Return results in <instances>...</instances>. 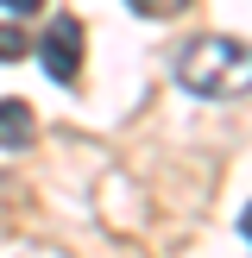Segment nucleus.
I'll return each instance as SVG.
<instances>
[{"label": "nucleus", "instance_id": "f257e3e1", "mask_svg": "<svg viewBox=\"0 0 252 258\" xmlns=\"http://www.w3.org/2000/svg\"><path fill=\"white\" fill-rule=\"evenodd\" d=\"M176 82H183L189 95H202V101L252 95V44L246 38H221V32L189 38L183 57H176Z\"/></svg>", "mask_w": 252, "mask_h": 258}, {"label": "nucleus", "instance_id": "f03ea898", "mask_svg": "<svg viewBox=\"0 0 252 258\" xmlns=\"http://www.w3.org/2000/svg\"><path fill=\"white\" fill-rule=\"evenodd\" d=\"M38 63L50 70V82H76V70H82V25L70 13H57L50 32L38 38Z\"/></svg>", "mask_w": 252, "mask_h": 258}, {"label": "nucleus", "instance_id": "7ed1b4c3", "mask_svg": "<svg viewBox=\"0 0 252 258\" xmlns=\"http://www.w3.org/2000/svg\"><path fill=\"white\" fill-rule=\"evenodd\" d=\"M32 107L25 101H0V151H25L32 145Z\"/></svg>", "mask_w": 252, "mask_h": 258}, {"label": "nucleus", "instance_id": "20e7f679", "mask_svg": "<svg viewBox=\"0 0 252 258\" xmlns=\"http://www.w3.org/2000/svg\"><path fill=\"white\" fill-rule=\"evenodd\" d=\"M133 13H145V19H170V13H183L189 0H126Z\"/></svg>", "mask_w": 252, "mask_h": 258}, {"label": "nucleus", "instance_id": "39448f33", "mask_svg": "<svg viewBox=\"0 0 252 258\" xmlns=\"http://www.w3.org/2000/svg\"><path fill=\"white\" fill-rule=\"evenodd\" d=\"M25 57V32L19 25H0V63H19Z\"/></svg>", "mask_w": 252, "mask_h": 258}, {"label": "nucleus", "instance_id": "423d86ee", "mask_svg": "<svg viewBox=\"0 0 252 258\" xmlns=\"http://www.w3.org/2000/svg\"><path fill=\"white\" fill-rule=\"evenodd\" d=\"M0 7H7V13H38L44 0H0Z\"/></svg>", "mask_w": 252, "mask_h": 258}, {"label": "nucleus", "instance_id": "0eeeda50", "mask_svg": "<svg viewBox=\"0 0 252 258\" xmlns=\"http://www.w3.org/2000/svg\"><path fill=\"white\" fill-rule=\"evenodd\" d=\"M239 233H246V246H252V202H246V214H239Z\"/></svg>", "mask_w": 252, "mask_h": 258}, {"label": "nucleus", "instance_id": "6e6552de", "mask_svg": "<svg viewBox=\"0 0 252 258\" xmlns=\"http://www.w3.org/2000/svg\"><path fill=\"white\" fill-rule=\"evenodd\" d=\"M0 202H7V176H0Z\"/></svg>", "mask_w": 252, "mask_h": 258}]
</instances>
